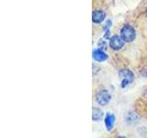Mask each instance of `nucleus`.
Returning a JSON list of instances; mask_svg holds the SVG:
<instances>
[{"label":"nucleus","instance_id":"obj_4","mask_svg":"<svg viewBox=\"0 0 147 138\" xmlns=\"http://www.w3.org/2000/svg\"><path fill=\"white\" fill-rule=\"evenodd\" d=\"M123 44H124V41L121 39V37H119L118 35H113L109 39V46L114 51L121 50L123 47Z\"/></svg>","mask_w":147,"mask_h":138},{"label":"nucleus","instance_id":"obj_6","mask_svg":"<svg viewBox=\"0 0 147 138\" xmlns=\"http://www.w3.org/2000/svg\"><path fill=\"white\" fill-rule=\"evenodd\" d=\"M93 58L98 62H104L108 59V54L106 53L102 49H95L93 50Z\"/></svg>","mask_w":147,"mask_h":138},{"label":"nucleus","instance_id":"obj_2","mask_svg":"<svg viewBox=\"0 0 147 138\" xmlns=\"http://www.w3.org/2000/svg\"><path fill=\"white\" fill-rule=\"evenodd\" d=\"M121 37L125 43H131L136 37L134 28H132L131 25H124L121 30Z\"/></svg>","mask_w":147,"mask_h":138},{"label":"nucleus","instance_id":"obj_7","mask_svg":"<svg viewBox=\"0 0 147 138\" xmlns=\"http://www.w3.org/2000/svg\"><path fill=\"white\" fill-rule=\"evenodd\" d=\"M115 123V116L112 113H107L105 117V125L108 131H111L114 127Z\"/></svg>","mask_w":147,"mask_h":138},{"label":"nucleus","instance_id":"obj_11","mask_svg":"<svg viewBox=\"0 0 147 138\" xmlns=\"http://www.w3.org/2000/svg\"><path fill=\"white\" fill-rule=\"evenodd\" d=\"M98 45V47L100 49H102V50H106V49H107V43H106V41L103 40V39L99 40Z\"/></svg>","mask_w":147,"mask_h":138},{"label":"nucleus","instance_id":"obj_1","mask_svg":"<svg viewBox=\"0 0 147 138\" xmlns=\"http://www.w3.org/2000/svg\"><path fill=\"white\" fill-rule=\"evenodd\" d=\"M119 77L121 78V87L125 89L134 80V74L128 68H123L119 72Z\"/></svg>","mask_w":147,"mask_h":138},{"label":"nucleus","instance_id":"obj_5","mask_svg":"<svg viewBox=\"0 0 147 138\" xmlns=\"http://www.w3.org/2000/svg\"><path fill=\"white\" fill-rule=\"evenodd\" d=\"M105 18L106 13L103 10H100V9L93 11V14H92V21H93V23H96V24H99V23L103 22Z\"/></svg>","mask_w":147,"mask_h":138},{"label":"nucleus","instance_id":"obj_10","mask_svg":"<svg viewBox=\"0 0 147 138\" xmlns=\"http://www.w3.org/2000/svg\"><path fill=\"white\" fill-rule=\"evenodd\" d=\"M110 27H111V21L110 20H108L106 22V24L104 26V38L105 39H110L109 38V29Z\"/></svg>","mask_w":147,"mask_h":138},{"label":"nucleus","instance_id":"obj_8","mask_svg":"<svg viewBox=\"0 0 147 138\" xmlns=\"http://www.w3.org/2000/svg\"><path fill=\"white\" fill-rule=\"evenodd\" d=\"M103 118V112L99 108L94 107L92 110V119L93 121H100Z\"/></svg>","mask_w":147,"mask_h":138},{"label":"nucleus","instance_id":"obj_3","mask_svg":"<svg viewBox=\"0 0 147 138\" xmlns=\"http://www.w3.org/2000/svg\"><path fill=\"white\" fill-rule=\"evenodd\" d=\"M96 100L98 104L101 106H106L111 100V95H110V93L107 89L100 90L96 95Z\"/></svg>","mask_w":147,"mask_h":138},{"label":"nucleus","instance_id":"obj_9","mask_svg":"<svg viewBox=\"0 0 147 138\" xmlns=\"http://www.w3.org/2000/svg\"><path fill=\"white\" fill-rule=\"evenodd\" d=\"M125 121L128 124H133L138 121V116L131 112H129L125 116Z\"/></svg>","mask_w":147,"mask_h":138}]
</instances>
